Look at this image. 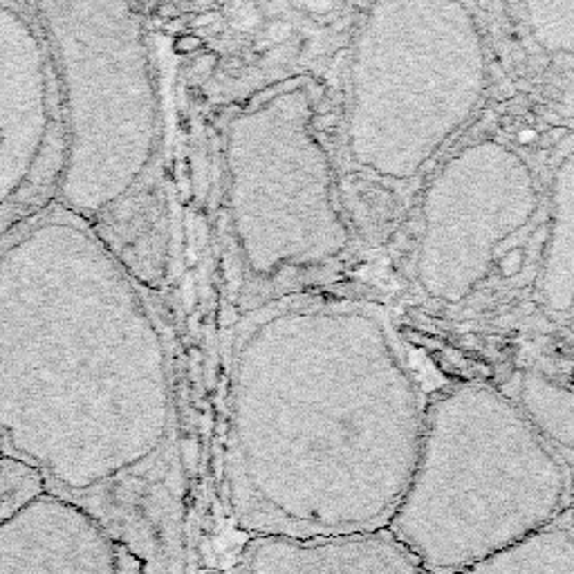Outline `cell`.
<instances>
[{"label":"cell","instance_id":"cell-1","mask_svg":"<svg viewBox=\"0 0 574 574\" xmlns=\"http://www.w3.org/2000/svg\"><path fill=\"white\" fill-rule=\"evenodd\" d=\"M0 443L132 574H184L173 359L141 274L52 205L0 241Z\"/></svg>","mask_w":574,"mask_h":574},{"label":"cell","instance_id":"cell-2","mask_svg":"<svg viewBox=\"0 0 574 574\" xmlns=\"http://www.w3.org/2000/svg\"><path fill=\"white\" fill-rule=\"evenodd\" d=\"M325 294L242 310L224 384L229 510L256 536L328 538L388 529L418 465L410 428L373 422L366 315Z\"/></svg>","mask_w":574,"mask_h":574},{"label":"cell","instance_id":"cell-3","mask_svg":"<svg viewBox=\"0 0 574 574\" xmlns=\"http://www.w3.org/2000/svg\"><path fill=\"white\" fill-rule=\"evenodd\" d=\"M308 74L258 88L223 131V218L242 310L310 290L346 245Z\"/></svg>","mask_w":574,"mask_h":574},{"label":"cell","instance_id":"cell-4","mask_svg":"<svg viewBox=\"0 0 574 574\" xmlns=\"http://www.w3.org/2000/svg\"><path fill=\"white\" fill-rule=\"evenodd\" d=\"M63 101L65 157L55 207L113 233L151 184L165 108L147 21L128 5L37 3Z\"/></svg>","mask_w":574,"mask_h":574},{"label":"cell","instance_id":"cell-5","mask_svg":"<svg viewBox=\"0 0 574 574\" xmlns=\"http://www.w3.org/2000/svg\"><path fill=\"white\" fill-rule=\"evenodd\" d=\"M572 485L538 438L426 444L388 532L428 574H456L559 520Z\"/></svg>","mask_w":574,"mask_h":574},{"label":"cell","instance_id":"cell-6","mask_svg":"<svg viewBox=\"0 0 574 574\" xmlns=\"http://www.w3.org/2000/svg\"><path fill=\"white\" fill-rule=\"evenodd\" d=\"M63 157L50 38L37 7L0 3V241L55 205Z\"/></svg>","mask_w":574,"mask_h":574},{"label":"cell","instance_id":"cell-7","mask_svg":"<svg viewBox=\"0 0 574 574\" xmlns=\"http://www.w3.org/2000/svg\"><path fill=\"white\" fill-rule=\"evenodd\" d=\"M232 574H428L388 529L352 536H256Z\"/></svg>","mask_w":574,"mask_h":574},{"label":"cell","instance_id":"cell-8","mask_svg":"<svg viewBox=\"0 0 574 574\" xmlns=\"http://www.w3.org/2000/svg\"><path fill=\"white\" fill-rule=\"evenodd\" d=\"M456 574H574V532L568 516Z\"/></svg>","mask_w":574,"mask_h":574},{"label":"cell","instance_id":"cell-9","mask_svg":"<svg viewBox=\"0 0 574 574\" xmlns=\"http://www.w3.org/2000/svg\"><path fill=\"white\" fill-rule=\"evenodd\" d=\"M32 574H37V570H32ZM43 574H47L46 565H43ZM50 574H122L117 547L113 543H106L104 547L95 552V556L86 565H65V568L63 565H55Z\"/></svg>","mask_w":574,"mask_h":574},{"label":"cell","instance_id":"cell-10","mask_svg":"<svg viewBox=\"0 0 574 574\" xmlns=\"http://www.w3.org/2000/svg\"><path fill=\"white\" fill-rule=\"evenodd\" d=\"M523 265H525V251L519 249V247L505 251V254H502V258L498 260V267H501V274L505 278L516 276V274L523 269Z\"/></svg>","mask_w":574,"mask_h":574},{"label":"cell","instance_id":"cell-11","mask_svg":"<svg viewBox=\"0 0 574 574\" xmlns=\"http://www.w3.org/2000/svg\"><path fill=\"white\" fill-rule=\"evenodd\" d=\"M565 516H568L570 528H572V532H574V485H572V498H570V507H568V511H565Z\"/></svg>","mask_w":574,"mask_h":574}]
</instances>
